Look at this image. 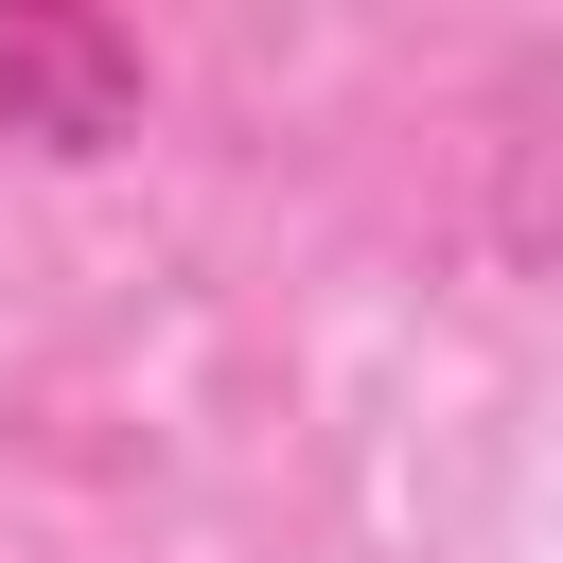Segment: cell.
<instances>
[{
    "label": "cell",
    "mask_w": 563,
    "mask_h": 563,
    "mask_svg": "<svg viewBox=\"0 0 563 563\" xmlns=\"http://www.w3.org/2000/svg\"><path fill=\"white\" fill-rule=\"evenodd\" d=\"M141 106H158V70H141L123 18H70V0H18L0 18V141L106 158V141H141Z\"/></svg>",
    "instance_id": "6da1fadb"
}]
</instances>
